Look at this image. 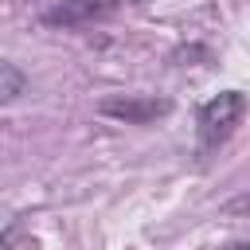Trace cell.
I'll return each instance as SVG.
<instances>
[{
    "instance_id": "cell-6",
    "label": "cell",
    "mask_w": 250,
    "mask_h": 250,
    "mask_svg": "<svg viewBox=\"0 0 250 250\" xmlns=\"http://www.w3.org/2000/svg\"><path fill=\"white\" fill-rule=\"evenodd\" d=\"M12 242H16V223L0 219V250H12Z\"/></svg>"
},
{
    "instance_id": "cell-1",
    "label": "cell",
    "mask_w": 250,
    "mask_h": 250,
    "mask_svg": "<svg viewBox=\"0 0 250 250\" xmlns=\"http://www.w3.org/2000/svg\"><path fill=\"white\" fill-rule=\"evenodd\" d=\"M242 113H246V98H242L238 90H223V94H215L211 102H203V105H199V113H195L199 152L207 156V152H215L219 145H227V141H230V133L238 129Z\"/></svg>"
},
{
    "instance_id": "cell-5",
    "label": "cell",
    "mask_w": 250,
    "mask_h": 250,
    "mask_svg": "<svg viewBox=\"0 0 250 250\" xmlns=\"http://www.w3.org/2000/svg\"><path fill=\"white\" fill-rule=\"evenodd\" d=\"M223 211H227V215H238V219H250V191H242V195L227 199V203H223Z\"/></svg>"
},
{
    "instance_id": "cell-7",
    "label": "cell",
    "mask_w": 250,
    "mask_h": 250,
    "mask_svg": "<svg viewBox=\"0 0 250 250\" xmlns=\"http://www.w3.org/2000/svg\"><path fill=\"white\" fill-rule=\"evenodd\" d=\"M219 250H250V238H242V242H227V246H219Z\"/></svg>"
},
{
    "instance_id": "cell-2",
    "label": "cell",
    "mask_w": 250,
    "mask_h": 250,
    "mask_svg": "<svg viewBox=\"0 0 250 250\" xmlns=\"http://www.w3.org/2000/svg\"><path fill=\"white\" fill-rule=\"evenodd\" d=\"M168 109H172V102H164V98H105V102H98V113L125 121V125H148V121L164 117Z\"/></svg>"
},
{
    "instance_id": "cell-3",
    "label": "cell",
    "mask_w": 250,
    "mask_h": 250,
    "mask_svg": "<svg viewBox=\"0 0 250 250\" xmlns=\"http://www.w3.org/2000/svg\"><path fill=\"white\" fill-rule=\"evenodd\" d=\"M113 8H117V0H62V4L43 12V23L47 27H78V23H90L98 16H109Z\"/></svg>"
},
{
    "instance_id": "cell-4",
    "label": "cell",
    "mask_w": 250,
    "mask_h": 250,
    "mask_svg": "<svg viewBox=\"0 0 250 250\" xmlns=\"http://www.w3.org/2000/svg\"><path fill=\"white\" fill-rule=\"evenodd\" d=\"M23 90H27V74L16 62L0 59V105H12L16 98H23Z\"/></svg>"
}]
</instances>
